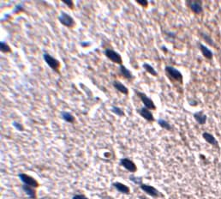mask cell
I'll return each mask as SVG.
<instances>
[{"label":"cell","instance_id":"cell-28","mask_svg":"<svg viewBox=\"0 0 221 199\" xmlns=\"http://www.w3.org/2000/svg\"><path fill=\"white\" fill-rule=\"evenodd\" d=\"M136 2L143 8H147L148 6V1H147V0H136Z\"/></svg>","mask_w":221,"mask_h":199},{"label":"cell","instance_id":"cell-31","mask_svg":"<svg viewBox=\"0 0 221 199\" xmlns=\"http://www.w3.org/2000/svg\"><path fill=\"white\" fill-rule=\"evenodd\" d=\"M167 35H169V36H170V37H172V38L175 37V34L172 33V32H167Z\"/></svg>","mask_w":221,"mask_h":199},{"label":"cell","instance_id":"cell-24","mask_svg":"<svg viewBox=\"0 0 221 199\" xmlns=\"http://www.w3.org/2000/svg\"><path fill=\"white\" fill-rule=\"evenodd\" d=\"M129 178H130V181H132L133 183H135L136 185H140L141 184H142V178L136 177V176H135V175H133V174L130 175V177H129Z\"/></svg>","mask_w":221,"mask_h":199},{"label":"cell","instance_id":"cell-25","mask_svg":"<svg viewBox=\"0 0 221 199\" xmlns=\"http://www.w3.org/2000/svg\"><path fill=\"white\" fill-rule=\"evenodd\" d=\"M13 126L15 127L18 131H23V130H24V127H23V125H22V124L18 123V122H16V121H14L12 123Z\"/></svg>","mask_w":221,"mask_h":199},{"label":"cell","instance_id":"cell-5","mask_svg":"<svg viewBox=\"0 0 221 199\" xmlns=\"http://www.w3.org/2000/svg\"><path fill=\"white\" fill-rule=\"evenodd\" d=\"M58 21L62 25L67 27L69 29H73L76 26L75 19L66 12H61V14L58 16Z\"/></svg>","mask_w":221,"mask_h":199},{"label":"cell","instance_id":"cell-15","mask_svg":"<svg viewBox=\"0 0 221 199\" xmlns=\"http://www.w3.org/2000/svg\"><path fill=\"white\" fill-rule=\"evenodd\" d=\"M112 85H113V87L116 89V90H117L118 92H120V93H122L123 95H129V89L127 88L126 86L124 85L123 83H122L121 82H119V81H114L113 82H112Z\"/></svg>","mask_w":221,"mask_h":199},{"label":"cell","instance_id":"cell-22","mask_svg":"<svg viewBox=\"0 0 221 199\" xmlns=\"http://www.w3.org/2000/svg\"><path fill=\"white\" fill-rule=\"evenodd\" d=\"M0 49H1V52L3 53H11V48H10V46L7 44L5 41H1L0 42Z\"/></svg>","mask_w":221,"mask_h":199},{"label":"cell","instance_id":"cell-7","mask_svg":"<svg viewBox=\"0 0 221 199\" xmlns=\"http://www.w3.org/2000/svg\"><path fill=\"white\" fill-rule=\"evenodd\" d=\"M18 177L21 180L22 183L29 186L34 187V188H37L39 187V182L35 180V178H33L30 175H28L26 174H19Z\"/></svg>","mask_w":221,"mask_h":199},{"label":"cell","instance_id":"cell-18","mask_svg":"<svg viewBox=\"0 0 221 199\" xmlns=\"http://www.w3.org/2000/svg\"><path fill=\"white\" fill-rule=\"evenodd\" d=\"M60 115H61V118L63 119L64 121H66V122H68V123H71L73 124L74 122H75V120H76V119H75V117L73 116L72 114L70 113V112H66V111H62L60 113Z\"/></svg>","mask_w":221,"mask_h":199},{"label":"cell","instance_id":"cell-17","mask_svg":"<svg viewBox=\"0 0 221 199\" xmlns=\"http://www.w3.org/2000/svg\"><path fill=\"white\" fill-rule=\"evenodd\" d=\"M22 190L23 191L27 194V196H29V198L31 199H36V191H35V188L27 185H22Z\"/></svg>","mask_w":221,"mask_h":199},{"label":"cell","instance_id":"cell-14","mask_svg":"<svg viewBox=\"0 0 221 199\" xmlns=\"http://www.w3.org/2000/svg\"><path fill=\"white\" fill-rule=\"evenodd\" d=\"M194 116V119H196V121L199 124H205L207 123V120H208V116L206 115L202 111H199V112H196L195 113L193 114Z\"/></svg>","mask_w":221,"mask_h":199},{"label":"cell","instance_id":"cell-2","mask_svg":"<svg viewBox=\"0 0 221 199\" xmlns=\"http://www.w3.org/2000/svg\"><path fill=\"white\" fill-rule=\"evenodd\" d=\"M43 58H44L45 62L46 63V64L50 67L51 70H53L55 72L59 73V69H60L61 66L59 60H57V58L52 57L51 54L47 53H43Z\"/></svg>","mask_w":221,"mask_h":199},{"label":"cell","instance_id":"cell-27","mask_svg":"<svg viewBox=\"0 0 221 199\" xmlns=\"http://www.w3.org/2000/svg\"><path fill=\"white\" fill-rule=\"evenodd\" d=\"M24 10V7H23V5H22V3H19V4H17V5H16V7H15V10H14V11H13V13H20L21 11H23Z\"/></svg>","mask_w":221,"mask_h":199},{"label":"cell","instance_id":"cell-6","mask_svg":"<svg viewBox=\"0 0 221 199\" xmlns=\"http://www.w3.org/2000/svg\"><path fill=\"white\" fill-rule=\"evenodd\" d=\"M187 6L190 8L196 15H199L203 12V8H202V2L200 0H189L186 2Z\"/></svg>","mask_w":221,"mask_h":199},{"label":"cell","instance_id":"cell-16","mask_svg":"<svg viewBox=\"0 0 221 199\" xmlns=\"http://www.w3.org/2000/svg\"><path fill=\"white\" fill-rule=\"evenodd\" d=\"M119 73L121 74V76H123L124 78H126V79L128 80H132L133 78H134V76H133V74L131 73V71H130L127 67H125L124 65H120L119 66Z\"/></svg>","mask_w":221,"mask_h":199},{"label":"cell","instance_id":"cell-8","mask_svg":"<svg viewBox=\"0 0 221 199\" xmlns=\"http://www.w3.org/2000/svg\"><path fill=\"white\" fill-rule=\"evenodd\" d=\"M119 163H120V165L123 168H125V169H126L127 171H129L130 173L134 174V173H136V171H137V167H136V163H135L132 160H130V158L120 159Z\"/></svg>","mask_w":221,"mask_h":199},{"label":"cell","instance_id":"cell-9","mask_svg":"<svg viewBox=\"0 0 221 199\" xmlns=\"http://www.w3.org/2000/svg\"><path fill=\"white\" fill-rule=\"evenodd\" d=\"M139 187L141 189L144 191L145 193H147L148 196H152V197H159V196H161V193L158 190L154 188V186L152 185H146V184H141L139 185Z\"/></svg>","mask_w":221,"mask_h":199},{"label":"cell","instance_id":"cell-4","mask_svg":"<svg viewBox=\"0 0 221 199\" xmlns=\"http://www.w3.org/2000/svg\"><path fill=\"white\" fill-rule=\"evenodd\" d=\"M105 55V57L107 58L108 59L111 61L112 63L117 64H119V65H122L123 64V58H122V56L120 54L117 53L116 51L113 50V49H110V48H106L104 52Z\"/></svg>","mask_w":221,"mask_h":199},{"label":"cell","instance_id":"cell-3","mask_svg":"<svg viewBox=\"0 0 221 199\" xmlns=\"http://www.w3.org/2000/svg\"><path fill=\"white\" fill-rule=\"evenodd\" d=\"M134 91L136 93V95L139 97V99L142 101V102L144 105V107L147 108L149 110H156V106H155L154 102L152 100L149 96L144 94L143 92H141L137 89H134Z\"/></svg>","mask_w":221,"mask_h":199},{"label":"cell","instance_id":"cell-21","mask_svg":"<svg viewBox=\"0 0 221 199\" xmlns=\"http://www.w3.org/2000/svg\"><path fill=\"white\" fill-rule=\"evenodd\" d=\"M201 37H202L203 40H204V41L205 42H207L208 44L210 45V46H212V47H214V41H213V38H212L211 36L208 35H207V34H205V33H203V32H202L201 34Z\"/></svg>","mask_w":221,"mask_h":199},{"label":"cell","instance_id":"cell-23","mask_svg":"<svg viewBox=\"0 0 221 199\" xmlns=\"http://www.w3.org/2000/svg\"><path fill=\"white\" fill-rule=\"evenodd\" d=\"M111 112H112L113 113L116 114V115H117V116H119V117H123V116H124V112H123V109L119 108V107L112 106Z\"/></svg>","mask_w":221,"mask_h":199},{"label":"cell","instance_id":"cell-13","mask_svg":"<svg viewBox=\"0 0 221 199\" xmlns=\"http://www.w3.org/2000/svg\"><path fill=\"white\" fill-rule=\"evenodd\" d=\"M112 186L117 190L118 192L122 193V194L129 195L130 193V189L129 188V186H127L126 185L121 183V182H114L112 184Z\"/></svg>","mask_w":221,"mask_h":199},{"label":"cell","instance_id":"cell-1","mask_svg":"<svg viewBox=\"0 0 221 199\" xmlns=\"http://www.w3.org/2000/svg\"><path fill=\"white\" fill-rule=\"evenodd\" d=\"M164 71H165V74L167 75V76H169V78H171V80L180 82V83L183 82V74L181 73L180 70H177V68L170 66V65H166L164 67Z\"/></svg>","mask_w":221,"mask_h":199},{"label":"cell","instance_id":"cell-19","mask_svg":"<svg viewBox=\"0 0 221 199\" xmlns=\"http://www.w3.org/2000/svg\"><path fill=\"white\" fill-rule=\"evenodd\" d=\"M142 67H143V69H144L147 72L149 73L150 75H152V76H158V72L156 71V70H155L154 67L152 66L150 64L144 63L142 64Z\"/></svg>","mask_w":221,"mask_h":199},{"label":"cell","instance_id":"cell-26","mask_svg":"<svg viewBox=\"0 0 221 199\" xmlns=\"http://www.w3.org/2000/svg\"><path fill=\"white\" fill-rule=\"evenodd\" d=\"M62 2H63L64 4H66L67 6L69 7L70 9H71V10H73V9H74V7H75L74 2L71 1V0H63Z\"/></svg>","mask_w":221,"mask_h":199},{"label":"cell","instance_id":"cell-11","mask_svg":"<svg viewBox=\"0 0 221 199\" xmlns=\"http://www.w3.org/2000/svg\"><path fill=\"white\" fill-rule=\"evenodd\" d=\"M198 47H199L200 51L202 52V55L206 58L207 59L211 60L213 58V53L210 50L208 47H206L205 45H203L202 43H198Z\"/></svg>","mask_w":221,"mask_h":199},{"label":"cell","instance_id":"cell-10","mask_svg":"<svg viewBox=\"0 0 221 199\" xmlns=\"http://www.w3.org/2000/svg\"><path fill=\"white\" fill-rule=\"evenodd\" d=\"M137 113L142 116L143 119L148 122H154V115L152 113L151 110H149L145 107H143L139 110H137Z\"/></svg>","mask_w":221,"mask_h":199},{"label":"cell","instance_id":"cell-30","mask_svg":"<svg viewBox=\"0 0 221 199\" xmlns=\"http://www.w3.org/2000/svg\"><path fill=\"white\" fill-rule=\"evenodd\" d=\"M188 101H189V104H190V106H192V107H196L197 104H198V103H197V101H196L195 99L190 98L188 100Z\"/></svg>","mask_w":221,"mask_h":199},{"label":"cell","instance_id":"cell-12","mask_svg":"<svg viewBox=\"0 0 221 199\" xmlns=\"http://www.w3.org/2000/svg\"><path fill=\"white\" fill-rule=\"evenodd\" d=\"M202 137H203V139L205 140L206 142H208L209 144H211V145H213V147H216L218 149L219 148L218 141L216 140V138L213 136V135H212L211 133L203 132L202 133Z\"/></svg>","mask_w":221,"mask_h":199},{"label":"cell","instance_id":"cell-29","mask_svg":"<svg viewBox=\"0 0 221 199\" xmlns=\"http://www.w3.org/2000/svg\"><path fill=\"white\" fill-rule=\"evenodd\" d=\"M72 199H89L85 195H82V194H76L74 195L72 197Z\"/></svg>","mask_w":221,"mask_h":199},{"label":"cell","instance_id":"cell-32","mask_svg":"<svg viewBox=\"0 0 221 199\" xmlns=\"http://www.w3.org/2000/svg\"><path fill=\"white\" fill-rule=\"evenodd\" d=\"M81 45H82V47H89V46H90V43H89H89H83V42H82Z\"/></svg>","mask_w":221,"mask_h":199},{"label":"cell","instance_id":"cell-20","mask_svg":"<svg viewBox=\"0 0 221 199\" xmlns=\"http://www.w3.org/2000/svg\"><path fill=\"white\" fill-rule=\"evenodd\" d=\"M157 122H158V124L159 125L160 127H162L163 129L166 130H172V126H171V124L169 122H167L166 120L164 119H159L158 120H157Z\"/></svg>","mask_w":221,"mask_h":199}]
</instances>
